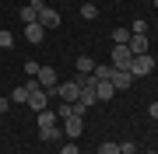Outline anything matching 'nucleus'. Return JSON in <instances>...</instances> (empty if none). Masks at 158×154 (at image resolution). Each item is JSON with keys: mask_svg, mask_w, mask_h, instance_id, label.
Here are the masks:
<instances>
[{"mask_svg": "<svg viewBox=\"0 0 158 154\" xmlns=\"http://www.w3.org/2000/svg\"><path fill=\"white\" fill-rule=\"evenodd\" d=\"M127 70H130V77H148V74L155 70V56H151V53H141V56L130 60Z\"/></svg>", "mask_w": 158, "mask_h": 154, "instance_id": "obj_1", "label": "nucleus"}, {"mask_svg": "<svg viewBox=\"0 0 158 154\" xmlns=\"http://www.w3.org/2000/svg\"><path fill=\"white\" fill-rule=\"evenodd\" d=\"M42 91H49V98H56V70L53 67H39V74H35Z\"/></svg>", "mask_w": 158, "mask_h": 154, "instance_id": "obj_2", "label": "nucleus"}, {"mask_svg": "<svg viewBox=\"0 0 158 154\" xmlns=\"http://www.w3.org/2000/svg\"><path fill=\"white\" fill-rule=\"evenodd\" d=\"M77 95H81V84H77V81H63V84H56V98H60V102H77Z\"/></svg>", "mask_w": 158, "mask_h": 154, "instance_id": "obj_3", "label": "nucleus"}, {"mask_svg": "<svg viewBox=\"0 0 158 154\" xmlns=\"http://www.w3.org/2000/svg\"><path fill=\"white\" fill-rule=\"evenodd\" d=\"M130 60H134V53H130L127 46H116L113 42V70H127Z\"/></svg>", "mask_w": 158, "mask_h": 154, "instance_id": "obj_4", "label": "nucleus"}, {"mask_svg": "<svg viewBox=\"0 0 158 154\" xmlns=\"http://www.w3.org/2000/svg\"><path fill=\"white\" fill-rule=\"evenodd\" d=\"M28 109H32V112H42V109H49V91H42V88L28 91Z\"/></svg>", "mask_w": 158, "mask_h": 154, "instance_id": "obj_5", "label": "nucleus"}, {"mask_svg": "<svg viewBox=\"0 0 158 154\" xmlns=\"http://www.w3.org/2000/svg\"><path fill=\"white\" fill-rule=\"evenodd\" d=\"M39 25H42V28H60L63 18H60V11H53V7H42V11H39Z\"/></svg>", "mask_w": 158, "mask_h": 154, "instance_id": "obj_6", "label": "nucleus"}, {"mask_svg": "<svg viewBox=\"0 0 158 154\" xmlns=\"http://www.w3.org/2000/svg\"><path fill=\"white\" fill-rule=\"evenodd\" d=\"M35 116H39V133H46V130H60L56 112H53V109H42V112H35Z\"/></svg>", "mask_w": 158, "mask_h": 154, "instance_id": "obj_7", "label": "nucleus"}, {"mask_svg": "<svg viewBox=\"0 0 158 154\" xmlns=\"http://www.w3.org/2000/svg\"><path fill=\"white\" fill-rule=\"evenodd\" d=\"M81 130H85V119H81V116H67V119H63V133H67L70 140L81 137Z\"/></svg>", "mask_w": 158, "mask_h": 154, "instance_id": "obj_8", "label": "nucleus"}, {"mask_svg": "<svg viewBox=\"0 0 158 154\" xmlns=\"http://www.w3.org/2000/svg\"><path fill=\"white\" fill-rule=\"evenodd\" d=\"M25 39H28L32 46H39V42L46 39V28H42L39 21H32V25H25Z\"/></svg>", "mask_w": 158, "mask_h": 154, "instance_id": "obj_9", "label": "nucleus"}, {"mask_svg": "<svg viewBox=\"0 0 158 154\" xmlns=\"http://www.w3.org/2000/svg\"><path fill=\"white\" fill-rule=\"evenodd\" d=\"M109 81H113V88H116V91H127V88L134 84L130 70H113V77H109Z\"/></svg>", "mask_w": 158, "mask_h": 154, "instance_id": "obj_10", "label": "nucleus"}, {"mask_svg": "<svg viewBox=\"0 0 158 154\" xmlns=\"http://www.w3.org/2000/svg\"><path fill=\"white\" fill-rule=\"evenodd\" d=\"M127 49L134 53V56H141V53H148V35H130Z\"/></svg>", "mask_w": 158, "mask_h": 154, "instance_id": "obj_11", "label": "nucleus"}, {"mask_svg": "<svg viewBox=\"0 0 158 154\" xmlns=\"http://www.w3.org/2000/svg\"><path fill=\"white\" fill-rule=\"evenodd\" d=\"M95 95H98V102H109V98L116 95V88H113V81H98V84H95Z\"/></svg>", "mask_w": 158, "mask_h": 154, "instance_id": "obj_12", "label": "nucleus"}, {"mask_svg": "<svg viewBox=\"0 0 158 154\" xmlns=\"http://www.w3.org/2000/svg\"><path fill=\"white\" fill-rule=\"evenodd\" d=\"M98 102V95H95V84H91V88H81V95H77V105H95Z\"/></svg>", "mask_w": 158, "mask_h": 154, "instance_id": "obj_13", "label": "nucleus"}, {"mask_svg": "<svg viewBox=\"0 0 158 154\" xmlns=\"http://www.w3.org/2000/svg\"><path fill=\"white\" fill-rule=\"evenodd\" d=\"M130 35H134L130 28H113V42H116V46H127V42H130Z\"/></svg>", "mask_w": 158, "mask_h": 154, "instance_id": "obj_14", "label": "nucleus"}, {"mask_svg": "<svg viewBox=\"0 0 158 154\" xmlns=\"http://www.w3.org/2000/svg\"><path fill=\"white\" fill-rule=\"evenodd\" d=\"M91 74H95V81H109V77H113V67H106V63H95V70H91Z\"/></svg>", "mask_w": 158, "mask_h": 154, "instance_id": "obj_15", "label": "nucleus"}, {"mask_svg": "<svg viewBox=\"0 0 158 154\" xmlns=\"http://www.w3.org/2000/svg\"><path fill=\"white\" fill-rule=\"evenodd\" d=\"M95 70V60L91 56H77V74H91Z\"/></svg>", "mask_w": 158, "mask_h": 154, "instance_id": "obj_16", "label": "nucleus"}, {"mask_svg": "<svg viewBox=\"0 0 158 154\" xmlns=\"http://www.w3.org/2000/svg\"><path fill=\"white\" fill-rule=\"evenodd\" d=\"M11 102H18V105H21V102H28V88H14V91H11Z\"/></svg>", "mask_w": 158, "mask_h": 154, "instance_id": "obj_17", "label": "nucleus"}, {"mask_svg": "<svg viewBox=\"0 0 158 154\" xmlns=\"http://www.w3.org/2000/svg\"><path fill=\"white\" fill-rule=\"evenodd\" d=\"M81 18H85V21L98 18V7H95V4H81Z\"/></svg>", "mask_w": 158, "mask_h": 154, "instance_id": "obj_18", "label": "nucleus"}, {"mask_svg": "<svg viewBox=\"0 0 158 154\" xmlns=\"http://www.w3.org/2000/svg\"><path fill=\"white\" fill-rule=\"evenodd\" d=\"M98 154H119V144H113V140H102V144H98Z\"/></svg>", "mask_w": 158, "mask_h": 154, "instance_id": "obj_19", "label": "nucleus"}, {"mask_svg": "<svg viewBox=\"0 0 158 154\" xmlns=\"http://www.w3.org/2000/svg\"><path fill=\"white\" fill-rule=\"evenodd\" d=\"M21 21H25V25H32V21H39V14H35L32 7L25 4V7H21Z\"/></svg>", "mask_w": 158, "mask_h": 154, "instance_id": "obj_20", "label": "nucleus"}, {"mask_svg": "<svg viewBox=\"0 0 158 154\" xmlns=\"http://www.w3.org/2000/svg\"><path fill=\"white\" fill-rule=\"evenodd\" d=\"M130 32H134V35H148V21H144V18H137V21L130 25Z\"/></svg>", "mask_w": 158, "mask_h": 154, "instance_id": "obj_21", "label": "nucleus"}, {"mask_svg": "<svg viewBox=\"0 0 158 154\" xmlns=\"http://www.w3.org/2000/svg\"><path fill=\"white\" fill-rule=\"evenodd\" d=\"M39 67H42V63H35V60H28V63H25V74H28V77H35V74H39Z\"/></svg>", "mask_w": 158, "mask_h": 154, "instance_id": "obj_22", "label": "nucleus"}, {"mask_svg": "<svg viewBox=\"0 0 158 154\" xmlns=\"http://www.w3.org/2000/svg\"><path fill=\"white\" fill-rule=\"evenodd\" d=\"M119 154H137V147H134V140H123V144H119Z\"/></svg>", "mask_w": 158, "mask_h": 154, "instance_id": "obj_23", "label": "nucleus"}, {"mask_svg": "<svg viewBox=\"0 0 158 154\" xmlns=\"http://www.w3.org/2000/svg\"><path fill=\"white\" fill-rule=\"evenodd\" d=\"M11 42H14V35H11V32H0V49H7Z\"/></svg>", "mask_w": 158, "mask_h": 154, "instance_id": "obj_24", "label": "nucleus"}, {"mask_svg": "<svg viewBox=\"0 0 158 154\" xmlns=\"http://www.w3.org/2000/svg\"><path fill=\"white\" fill-rule=\"evenodd\" d=\"M60 154H81V151H77V144H63V147H60Z\"/></svg>", "mask_w": 158, "mask_h": 154, "instance_id": "obj_25", "label": "nucleus"}, {"mask_svg": "<svg viewBox=\"0 0 158 154\" xmlns=\"http://www.w3.org/2000/svg\"><path fill=\"white\" fill-rule=\"evenodd\" d=\"M28 7H32V11H35V14H39V11H42V7H46V0H28Z\"/></svg>", "mask_w": 158, "mask_h": 154, "instance_id": "obj_26", "label": "nucleus"}, {"mask_svg": "<svg viewBox=\"0 0 158 154\" xmlns=\"http://www.w3.org/2000/svg\"><path fill=\"white\" fill-rule=\"evenodd\" d=\"M148 116H151V119H158V102H151V105H148Z\"/></svg>", "mask_w": 158, "mask_h": 154, "instance_id": "obj_27", "label": "nucleus"}, {"mask_svg": "<svg viewBox=\"0 0 158 154\" xmlns=\"http://www.w3.org/2000/svg\"><path fill=\"white\" fill-rule=\"evenodd\" d=\"M7 109H11V102H7V98H0V116H4Z\"/></svg>", "mask_w": 158, "mask_h": 154, "instance_id": "obj_28", "label": "nucleus"}, {"mask_svg": "<svg viewBox=\"0 0 158 154\" xmlns=\"http://www.w3.org/2000/svg\"><path fill=\"white\" fill-rule=\"evenodd\" d=\"M151 4H155V7H158V0H151Z\"/></svg>", "mask_w": 158, "mask_h": 154, "instance_id": "obj_29", "label": "nucleus"}, {"mask_svg": "<svg viewBox=\"0 0 158 154\" xmlns=\"http://www.w3.org/2000/svg\"><path fill=\"white\" fill-rule=\"evenodd\" d=\"M148 154H158V151H148Z\"/></svg>", "mask_w": 158, "mask_h": 154, "instance_id": "obj_30", "label": "nucleus"}]
</instances>
